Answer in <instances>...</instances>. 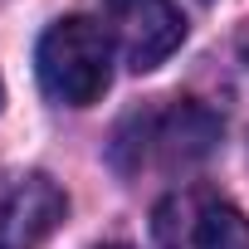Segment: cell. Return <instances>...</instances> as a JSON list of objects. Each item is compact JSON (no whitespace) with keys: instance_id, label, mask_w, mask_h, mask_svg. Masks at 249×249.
Masks as SVG:
<instances>
[{"instance_id":"obj_4","label":"cell","mask_w":249,"mask_h":249,"mask_svg":"<svg viewBox=\"0 0 249 249\" xmlns=\"http://www.w3.org/2000/svg\"><path fill=\"white\" fill-rule=\"evenodd\" d=\"M107 35L122 64L147 73L186 44V15L171 0H107Z\"/></svg>"},{"instance_id":"obj_5","label":"cell","mask_w":249,"mask_h":249,"mask_svg":"<svg viewBox=\"0 0 249 249\" xmlns=\"http://www.w3.org/2000/svg\"><path fill=\"white\" fill-rule=\"evenodd\" d=\"M69 215V196L44 171H0V249H39Z\"/></svg>"},{"instance_id":"obj_3","label":"cell","mask_w":249,"mask_h":249,"mask_svg":"<svg viewBox=\"0 0 249 249\" xmlns=\"http://www.w3.org/2000/svg\"><path fill=\"white\" fill-rule=\"evenodd\" d=\"M157 249H249V220L210 186H176L152 205Z\"/></svg>"},{"instance_id":"obj_7","label":"cell","mask_w":249,"mask_h":249,"mask_svg":"<svg viewBox=\"0 0 249 249\" xmlns=\"http://www.w3.org/2000/svg\"><path fill=\"white\" fill-rule=\"evenodd\" d=\"M0 107H5V83H0Z\"/></svg>"},{"instance_id":"obj_1","label":"cell","mask_w":249,"mask_h":249,"mask_svg":"<svg viewBox=\"0 0 249 249\" xmlns=\"http://www.w3.org/2000/svg\"><path fill=\"white\" fill-rule=\"evenodd\" d=\"M220 142V117L200 107L196 98H161L157 107H137L132 117H122V127L112 132V166L122 176H137L147 166L176 171L200 157H210Z\"/></svg>"},{"instance_id":"obj_6","label":"cell","mask_w":249,"mask_h":249,"mask_svg":"<svg viewBox=\"0 0 249 249\" xmlns=\"http://www.w3.org/2000/svg\"><path fill=\"white\" fill-rule=\"evenodd\" d=\"M98 249H132V244H98Z\"/></svg>"},{"instance_id":"obj_2","label":"cell","mask_w":249,"mask_h":249,"mask_svg":"<svg viewBox=\"0 0 249 249\" xmlns=\"http://www.w3.org/2000/svg\"><path fill=\"white\" fill-rule=\"evenodd\" d=\"M112 54L117 49L103 20L64 15L39 35V49H35L39 88L64 107H93L112 83Z\"/></svg>"}]
</instances>
